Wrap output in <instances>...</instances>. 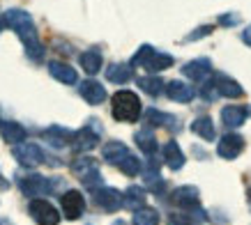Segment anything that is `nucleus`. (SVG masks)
<instances>
[{
	"label": "nucleus",
	"instance_id": "obj_1",
	"mask_svg": "<svg viewBox=\"0 0 251 225\" xmlns=\"http://www.w3.org/2000/svg\"><path fill=\"white\" fill-rule=\"evenodd\" d=\"M2 21L19 35V39L25 44V53L30 55L32 60H42L44 58V46L39 42L35 21H32V16L28 12H23V9H7L2 14Z\"/></svg>",
	"mask_w": 251,
	"mask_h": 225
},
{
	"label": "nucleus",
	"instance_id": "obj_2",
	"mask_svg": "<svg viewBox=\"0 0 251 225\" xmlns=\"http://www.w3.org/2000/svg\"><path fill=\"white\" fill-rule=\"evenodd\" d=\"M111 112L118 122H136L143 112V104H141L136 92L118 90L111 99Z\"/></svg>",
	"mask_w": 251,
	"mask_h": 225
},
{
	"label": "nucleus",
	"instance_id": "obj_3",
	"mask_svg": "<svg viewBox=\"0 0 251 225\" xmlns=\"http://www.w3.org/2000/svg\"><path fill=\"white\" fill-rule=\"evenodd\" d=\"M131 65H134V67H143L145 71L157 74V71H164L166 67H171V65H173V58H171L168 53L154 51L152 46L145 44L138 48V53L134 55V60H131Z\"/></svg>",
	"mask_w": 251,
	"mask_h": 225
},
{
	"label": "nucleus",
	"instance_id": "obj_4",
	"mask_svg": "<svg viewBox=\"0 0 251 225\" xmlns=\"http://www.w3.org/2000/svg\"><path fill=\"white\" fill-rule=\"evenodd\" d=\"M72 170L78 180L83 181L88 188H97L101 184V175H99V163L90 157H78L74 163H72Z\"/></svg>",
	"mask_w": 251,
	"mask_h": 225
},
{
	"label": "nucleus",
	"instance_id": "obj_5",
	"mask_svg": "<svg viewBox=\"0 0 251 225\" xmlns=\"http://www.w3.org/2000/svg\"><path fill=\"white\" fill-rule=\"evenodd\" d=\"M28 211H30V216L35 218V223H39V225H58L60 223V214H58V209H55L49 200L35 198V200H30V204H28Z\"/></svg>",
	"mask_w": 251,
	"mask_h": 225
},
{
	"label": "nucleus",
	"instance_id": "obj_6",
	"mask_svg": "<svg viewBox=\"0 0 251 225\" xmlns=\"http://www.w3.org/2000/svg\"><path fill=\"white\" fill-rule=\"evenodd\" d=\"M55 181L58 180H46L42 175H28V177H21L19 188H21L28 198H42V195H49L53 191Z\"/></svg>",
	"mask_w": 251,
	"mask_h": 225
},
{
	"label": "nucleus",
	"instance_id": "obj_7",
	"mask_svg": "<svg viewBox=\"0 0 251 225\" xmlns=\"http://www.w3.org/2000/svg\"><path fill=\"white\" fill-rule=\"evenodd\" d=\"M171 202L175 207H180V209H187V211H196L198 216L203 218V209H201V204H198V188L196 186H180L175 188L173 193H171Z\"/></svg>",
	"mask_w": 251,
	"mask_h": 225
},
{
	"label": "nucleus",
	"instance_id": "obj_8",
	"mask_svg": "<svg viewBox=\"0 0 251 225\" xmlns=\"http://www.w3.org/2000/svg\"><path fill=\"white\" fill-rule=\"evenodd\" d=\"M14 158L19 161L21 165H25V168H35V165H39V163H44L46 161V154H44V150L39 147L37 143H19V145H14Z\"/></svg>",
	"mask_w": 251,
	"mask_h": 225
},
{
	"label": "nucleus",
	"instance_id": "obj_9",
	"mask_svg": "<svg viewBox=\"0 0 251 225\" xmlns=\"http://www.w3.org/2000/svg\"><path fill=\"white\" fill-rule=\"evenodd\" d=\"M92 193H95L97 207H101L104 211H118L125 207L122 193L115 191V188H111V186H97V188H92Z\"/></svg>",
	"mask_w": 251,
	"mask_h": 225
},
{
	"label": "nucleus",
	"instance_id": "obj_10",
	"mask_svg": "<svg viewBox=\"0 0 251 225\" xmlns=\"http://www.w3.org/2000/svg\"><path fill=\"white\" fill-rule=\"evenodd\" d=\"M60 207H62V214H65L67 221H76V218H81V214L85 211V200L78 191L72 188V191H67V193L60 198Z\"/></svg>",
	"mask_w": 251,
	"mask_h": 225
},
{
	"label": "nucleus",
	"instance_id": "obj_11",
	"mask_svg": "<svg viewBox=\"0 0 251 225\" xmlns=\"http://www.w3.org/2000/svg\"><path fill=\"white\" fill-rule=\"evenodd\" d=\"M210 83H212V88L217 90V94H219V97L237 99V97H242V94H244L242 85H240V83H235L230 76H226V74H214Z\"/></svg>",
	"mask_w": 251,
	"mask_h": 225
},
{
	"label": "nucleus",
	"instance_id": "obj_12",
	"mask_svg": "<svg viewBox=\"0 0 251 225\" xmlns=\"http://www.w3.org/2000/svg\"><path fill=\"white\" fill-rule=\"evenodd\" d=\"M217 152L221 158H237L244 152V138L237 134H226L217 145Z\"/></svg>",
	"mask_w": 251,
	"mask_h": 225
},
{
	"label": "nucleus",
	"instance_id": "obj_13",
	"mask_svg": "<svg viewBox=\"0 0 251 225\" xmlns=\"http://www.w3.org/2000/svg\"><path fill=\"white\" fill-rule=\"evenodd\" d=\"M97 143H99V129L83 127L81 131H76L72 135V145H74L76 152H90Z\"/></svg>",
	"mask_w": 251,
	"mask_h": 225
},
{
	"label": "nucleus",
	"instance_id": "obj_14",
	"mask_svg": "<svg viewBox=\"0 0 251 225\" xmlns=\"http://www.w3.org/2000/svg\"><path fill=\"white\" fill-rule=\"evenodd\" d=\"M78 94L88 101V104L97 106L101 104L104 99H106V90H104V85L99 81H95V78H90V81H83L81 83V88H78Z\"/></svg>",
	"mask_w": 251,
	"mask_h": 225
},
{
	"label": "nucleus",
	"instance_id": "obj_15",
	"mask_svg": "<svg viewBox=\"0 0 251 225\" xmlns=\"http://www.w3.org/2000/svg\"><path fill=\"white\" fill-rule=\"evenodd\" d=\"M49 74L53 76L55 81L65 83V85H74L78 81V74L74 67H69L67 62H60V60H51L49 62Z\"/></svg>",
	"mask_w": 251,
	"mask_h": 225
},
{
	"label": "nucleus",
	"instance_id": "obj_16",
	"mask_svg": "<svg viewBox=\"0 0 251 225\" xmlns=\"http://www.w3.org/2000/svg\"><path fill=\"white\" fill-rule=\"evenodd\" d=\"M164 90H166L168 99H173V101H177V104H187V101L194 99V88L187 85L184 81H171Z\"/></svg>",
	"mask_w": 251,
	"mask_h": 225
},
{
	"label": "nucleus",
	"instance_id": "obj_17",
	"mask_svg": "<svg viewBox=\"0 0 251 225\" xmlns=\"http://www.w3.org/2000/svg\"><path fill=\"white\" fill-rule=\"evenodd\" d=\"M247 115H249V111H247L244 106H226V108H221V122L228 129L242 127L244 120H247Z\"/></svg>",
	"mask_w": 251,
	"mask_h": 225
},
{
	"label": "nucleus",
	"instance_id": "obj_18",
	"mask_svg": "<svg viewBox=\"0 0 251 225\" xmlns=\"http://www.w3.org/2000/svg\"><path fill=\"white\" fill-rule=\"evenodd\" d=\"M42 135H44L46 143L53 145L55 150H62L65 145H72V135H74V131L62 129V127H51V129H46Z\"/></svg>",
	"mask_w": 251,
	"mask_h": 225
},
{
	"label": "nucleus",
	"instance_id": "obj_19",
	"mask_svg": "<svg viewBox=\"0 0 251 225\" xmlns=\"http://www.w3.org/2000/svg\"><path fill=\"white\" fill-rule=\"evenodd\" d=\"M0 135L7 145H19L25 140V129L19 122H0Z\"/></svg>",
	"mask_w": 251,
	"mask_h": 225
},
{
	"label": "nucleus",
	"instance_id": "obj_20",
	"mask_svg": "<svg viewBox=\"0 0 251 225\" xmlns=\"http://www.w3.org/2000/svg\"><path fill=\"white\" fill-rule=\"evenodd\" d=\"M184 76H189L194 81H205L207 76H212V62L210 60H194L187 62L182 67Z\"/></svg>",
	"mask_w": 251,
	"mask_h": 225
},
{
	"label": "nucleus",
	"instance_id": "obj_21",
	"mask_svg": "<svg viewBox=\"0 0 251 225\" xmlns=\"http://www.w3.org/2000/svg\"><path fill=\"white\" fill-rule=\"evenodd\" d=\"M127 154H129V150H127V145L120 143V140H111V143H106L101 147V157L111 165H118Z\"/></svg>",
	"mask_w": 251,
	"mask_h": 225
},
{
	"label": "nucleus",
	"instance_id": "obj_22",
	"mask_svg": "<svg viewBox=\"0 0 251 225\" xmlns=\"http://www.w3.org/2000/svg\"><path fill=\"white\" fill-rule=\"evenodd\" d=\"M164 161H166L168 168H173V170H180L184 165V154L175 140H168V143L164 145Z\"/></svg>",
	"mask_w": 251,
	"mask_h": 225
},
{
	"label": "nucleus",
	"instance_id": "obj_23",
	"mask_svg": "<svg viewBox=\"0 0 251 225\" xmlns=\"http://www.w3.org/2000/svg\"><path fill=\"white\" fill-rule=\"evenodd\" d=\"M131 76H134V71H131V65L113 62V65H108V69H106V78L111 83H118V85L131 81Z\"/></svg>",
	"mask_w": 251,
	"mask_h": 225
},
{
	"label": "nucleus",
	"instance_id": "obj_24",
	"mask_svg": "<svg viewBox=\"0 0 251 225\" xmlns=\"http://www.w3.org/2000/svg\"><path fill=\"white\" fill-rule=\"evenodd\" d=\"M78 62H81V67H83V71L85 74H90V76H95L101 69V53L97 51V48H90V51H85V53H81V58H78Z\"/></svg>",
	"mask_w": 251,
	"mask_h": 225
},
{
	"label": "nucleus",
	"instance_id": "obj_25",
	"mask_svg": "<svg viewBox=\"0 0 251 225\" xmlns=\"http://www.w3.org/2000/svg\"><path fill=\"white\" fill-rule=\"evenodd\" d=\"M191 131H194L196 135H201L203 140H214V138H217L214 122H212V117H207V115H203V117L194 120V124H191Z\"/></svg>",
	"mask_w": 251,
	"mask_h": 225
},
{
	"label": "nucleus",
	"instance_id": "obj_26",
	"mask_svg": "<svg viewBox=\"0 0 251 225\" xmlns=\"http://www.w3.org/2000/svg\"><path fill=\"white\" fill-rule=\"evenodd\" d=\"M145 122H148V127H166V129H173L177 124L173 115H166V112L157 111V108H150L145 112Z\"/></svg>",
	"mask_w": 251,
	"mask_h": 225
},
{
	"label": "nucleus",
	"instance_id": "obj_27",
	"mask_svg": "<svg viewBox=\"0 0 251 225\" xmlns=\"http://www.w3.org/2000/svg\"><path fill=\"white\" fill-rule=\"evenodd\" d=\"M145 191L141 186H129L125 193H122V200H125V207H129V209H141V207H145Z\"/></svg>",
	"mask_w": 251,
	"mask_h": 225
},
{
	"label": "nucleus",
	"instance_id": "obj_28",
	"mask_svg": "<svg viewBox=\"0 0 251 225\" xmlns=\"http://www.w3.org/2000/svg\"><path fill=\"white\" fill-rule=\"evenodd\" d=\"M134 140H136V145L145 152V154H148V157H152L154 152H157V138H154V134L150 131V127H148V129H141V131H136Z\"/></svg>",
	"mask_w": 251,
	"mask_h": 225
},
{
	"label": "nucleus",
	"instance_id": "obj_29",
	"mask_svg": "<svg viewBox=\"0 0 251 225\" xmlns=\"http://www.w3.org/2000/svg\"><path fill=\"white\" fill-rule=\"evenodd\" d=\"M131 223L134 225H159V211L152 209V207H141V209L134 211Z\"/></svg>",
	"mask_w": 251,
	"mask_h": 225
},
{
	"label": "nucleus",
	"instance_id": "obj_30",
	"mask_svg": "<svg viewBox=\"0 0 251 225\" xmlns=\"http://www.w3.org/2000/svg\"><path fill=\"white\" fill-rule=\"evenodd\" d=\"M138 88H141V90H145L148 94L157 97V94H161V92H164L166 83L161 81L157 74H154V76H143V78H138Z\"/></svg>",
	"mask_w": 251,
	"mask_h": 225
},
{
	"label": "nucleus",
	"instance_id": "obj_31",
	"mask_svg": "<svg viewBox=\"0 0 251 225\" xmlns=\"http://www.w3.org/2000/svg\"><path fill=\"white\" fill-rule=\"evenodd\" d=\"M118 168H120L122 173L127 175V177H136V175L141 173V168H143V165H141V161H138V158L129 152V154H127V157H125L120 163H118Z\"/></svg>",
	"mask_w": 251,
	"mask_h": 225
},
{
	"label": "nucleus",
	"instance_id": "obj_32",
	"mask_svg": "<svg viewBox=\"0 0 251 225\" xmlns=\"http://www.w3.org/2000/svg\"><path fill=\"white\" fill-rule=\"evenodd\" d=\"M168 225H198L196 218L189 214H171L168 216Z\"/></svg>",
	"mask_w": 251,
	"mask_h": 225
},
{
	"label": "nucleus",
	"instance_id": "obj_33",
	"mask_svg": "<svg viewBox=\"0 0 251 225\" xmlns=\"http://www.w3.org/2000/svg\"><path fill=\"white\" fill-rule=\"evenodd\" d=\"M212 30V28H210V25H205V28H198V30H194L189 35V37H187V42H191V39H201V37H205V32H210Z\"/></svg>",
	"mask_w": 251,
	"mask_h": 225
},
{
	"label": "nucleus",
	"instance_id": "obj_34",
	"mask_svg": "<svg viewBox=\"0 0 251 225\" xmlns=\"http://www.w3.org/2000/svg\"><path fill=\"white\" fill-rule=\"evenodd\" d=\"M242 42H244V44H249V46H251V25H249V28H247V30H244V35H242Z\"/></svg>",
	"mask_w": 251,
	"mask_h": 225
},
{
	"label": "nucleus",
	"instance_id": "obj_35",
	"mask_svg": "<svg viewBox=\"0 0 251 225\" xmlns=\"http://www.w3.org/2000/svg\"><path fill=\"white\" fill-rule=\"evenodd\" d=\"M2 25H5V21H2V16H0V30H2Z\"/></svg>",
	"mask_w": 251,
	"mask_h": 225
}]
</instances>
